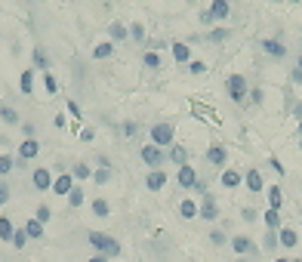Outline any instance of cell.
<instances>
[{"label": "cell", "instance_id": "6da1fadb", "mask_svg": "<svg viewBox=\"0 0 302 262\" xmlns=\"http://www.w3.org/2000/svg\"><path fill=\"white\" fill-rule=\"evenodd\" d=\"M87 241H90V247H93L99 256H105V259L121 256V241H118V238H111V235H105V232H90V235H87Z\"/></svg>", "mask_w": 302, "mask_h": 262}, {"label": "cell", "instance_id": "7a4b0ae2", "mask_svg": "<svg viewBox=\"0 0 302 262\" xmlns=\"http://www.w3.org/2000/svg\"><path fill=\"white\" fill-rule=\"evenodd\" d=\"M229 13H232V4H229V0H213L210 10L201 13V22H204V25H210V22H222V19H229Z\"/></svg>", "mask_w": 302, "mask_h": 262}, {"label": "cell", "instance_id": "3957f363", "mask_svg": "<svg viewBox=\"0 0 302 262\" xmlns=\"http://www.w3.org/2000/svg\"><path fill=\"white\" fill-rule=\"evenodd\" d=\"M173 136H176L173 124H155V127H151V145H158V148L173 145Z\"/></svg>", "mask_w": 302, "mask_h": 262}, {"label": "cell", "instance_id": "277c9868", "mask_svg": "<svg viewBox=\"0 0 302 262\" xmlns=\"http://www.w3.org/2000/svg\"><path fill=\"white\" fill-rule=\"evenodd\" d=\"M225 90H229V96L235 99V102H244L247 99V78H244V74H232V78L229 81H225Z\"/></svg>", "mask_w": 302, "mask_h": 262}, {"label": "cell", "instance_id": "5b68a950", "mask_svg": "<svg viewBox=\"0 0 302 262\" xmlns=\"http://www.w3.org/2000/svg\"><path fill=\"white\" fill-rule=\"evenodd\" d=\"M142 161H145L151 170H161V164L167 161V155H164V148H158V145H145V148H142Z\"/></svg>", "mask_w": 302, "mask_h": 262}, {"label": "cell", "instance_id": "8992f818", "mask_svg": "<svg viewBox=\"0 0 302 262\" xmlns=\"http://www.w3.org/2000/svg\"><path fill=\"white\" fill-rule=\"evenodd\" d=\"M198 216L207 219V222H216V219H219V204H216L213 195H204V204L198 207Z\"/></svg>", "mask_w": 302, "mask_h": 262}, {"label": "cell", "instance_id": "52a82bcc", "mask_svg": "<svg viewBox=\"0 0 302 262\" xmlns=\"http://www.w3.org/2000/svg\"><path fill=\"white\" fill-rule=\"evenodd\" d=\"M37 155H41V142H37V139H22L19 142V161H34Z\"/></svg>", "mask_w": 302, "mask_h": 262}, {"label": "cell", "instance_id": "ba28073f", "mask_svg": "<svg viewBox=\"0 0 302 262\" xmlns=\"http://www.w3.org/2000/svg\"><path fill=\"white\" fill-rule=\"evenodd\" d=\"M31 182H34L37 192H50V189H53V173H50L47 167H37L34 176H31Z\"/></svg>", "mask_w": 302, "mask_h": 262}, {"label": "cell", "instance_id": "9c48e42d", "mask_svg": "<svg viewBox=\"0 0 302 262\" xmlns=\"http://www.w3.org/2000/svg\"><path fill=\"white\" fill-rule=\"evenodd\" d=\"M176 182L182 185V189H195V185H198V173H195V167H192V164L179 167V173H176Z\"/></svg>", "mask_w": 302, "mask_h": 262}, {"label": "cell", "instance_id": "30bf717a", "mask_svg": "<svg viewBox=\"0 0 302 262\" xmlns=\"http://www.w3.org/2000/svg\"><path fill=\"white\" fill-rule=\"evenodd\" d=\"M71 189H74V176H71V173H59V179H53V192H56V195L68 198Z\"/></svg>", "mask_w": 302, "mask_h": 262}, {"label": "cell", "instance_id": "8fae6325", "mask_svg": "<svg viewBox=\"0 0 302 262\" xmlns=\"http://www.w3.org/2000/svg\"><path fill=\"white\" fill-rule=\"evenodd\" d=\"M229 244H232V250H235L238 256H247V253H253V250H256V244H253L250 238H244V235H235Z\"/></svg>", "mask_w": 302, "mask_h": 262}, {"label": "cell", "instance_id": "7c38bea8", "mask_svg": "<svg viewBox=\"0 0 302 262\" xmlns=\"http://www.w3.org/2000/svg\"><path fill=\"white\" fill-rule=\"evenodd\" d=\"M207 161H210L213 167H225V161H229V152H225L222 145H210V148H207Z\"/></svg>", "mask_w": 302, "mask_h": 262}, {"label": "cell", "instance_id": "4fadbf2b", "mask_svg": "<svg viewBox=\"0 0 302 262\" xmlns=\"http://www.w3.org/2000/svg\"><path fill=\"white\" fill-rule=\"evenodd\" d=\"M244 182H247V189H250L253 195L266 189V182H262V173H259V170H247V173H244Z\"/></svg>", "mask_w": 302, "mask_h": 262}, {"label": "cell", "instance_id": "5bb4252c", "mask_svg": "<svg viewBox=\"0 0 302 262\" xmlns=\"http://www.w3.org/2000/svg\"><path fill=\"white\" fill-rule=\"evenodd\" d=\"M145 185H148V192H161L164 185H167V173L151 170V173H148V179H145Z\"/></svg>", "mask_w": 302, "mask_h": 262}, {"label": "cell", "instance_id": "9a60e30c", "mask_svg": "<svg viewBox=\"0 0 302 262\" xmlns=\"http://www.w3.org/2000/svg\"><path fill=\"white\" fill-rule=\"evenodd\" d=\"M0 121L10 124V127H19V124H22V121H19V111H16L13 105H4V102H0Z\"/></svg>", "mask_w": 302, "mask_h": 262}, {"label": "cell", "instance_id": "2e32d148", "mask_svg": "<svg viewBox=\"0 0 302 262\" xmlns=\"http://www.w3.org/2000/svg\"><path fill=\"white\" fill-rule=\"evenodd\" d=\"M173 59L179 62V65H185V62H192V47H188V44H173Z\"/></svg>", "mask_w": 302, "mask_h": 262}, {"label": "cell", "instance_id": "e0dca14e", "mask_svg": "<svg viewBox=\"0 0 302 262\" xmlns=\"http://www.w3.org/2000/svg\"><path fill=\"white\" fill-rule=\"evenodd\" d=\"M25 235H28V241H41L44 238V226L37 219H28L25 222Z\"/></svg>", "mask_w": 302, "mask_h": 262}, {"label": "cell", "instance_id": "ac0fdd59", "mask_svg": "<svg viewBox=\"0 0 302 262\" xmlns=\"http://www.w3.org/2000/svg\"><path fill=\"white\" fill-rule=\"evenodd\" d=\"M19 90H22L25 96H31V93H34V68L22 71V78H19Z\"/></svg>", "mask_w": 302, "mask_h": 262}, {"label": "cell", "instance_id": "d6986e66", "mask_svg": "<svg viewBox=\"0 0 302 262\" xmlns=\"http://www.w3.org/2000/svg\"><path fill=\"white\" fill-rule=\"evenodd\" d=\"M262 50H266L272 59H284V53H287L281 41H262Z\"/></svg>", "mask_w": 302, "mask_h": 262}, {"label": "cell", "instance_id": "ffe728a7", "mask_svg": "<svg viewBox=\"0 0 302 262\" xmlns=\"http://www.w3.org/2000/svg\"><path fill=\"white\" fill-rule=\"evenodd\" d=\"M13 235H16L13 219L10 216H0V241H13Z\"/></svg>", "mask_w": 302, "mask_h": 262}, {"label": "cell", "instance_id": "44dd1931", "mask_svg": "<svg viewBox=\"0 0 302 262\" xmlns=\"http://www.w3.org/2000/svg\"><path fill=\"white\" fill-rule=\"evenodd\" d=\"M299 244V235L293 232V229H281V235H278V247H296Z\"/></svg>", "mask_w": 302, "mask_h": 262}, {"label": "cell", "instance_id": "7402d4cb", "mask_svg": "<svg viewBox=\"0 0 302 262\" xmlns=\"http://www.w3.org/2000/svg\"><path fill=\"white\" fill-rule=\"evenodd\" d=\"M170 161H173L176 167H185V164H188V148H182V145H173Z\"/></svg>", "mask_w": 302, "mask_h": 262}, {"label": "cell", "instance_id": "603a6c76", "mask_svg": "<svg viewBox=\"0 0 302 262\" xmlns=\"http://www.w3.org/2000/svg\"><path fill=\"white\" fill-rule=\"evenodd\" d=\"M241 179H244V176H241L238 170H225V173H222V185H225V189H238Z\"/></svg>", "mask_w": 302, "mask_h": 262}, {"label": "cell", "instance_id": "cb8c5ba5", "mask_svg": "<svg viewBox=\"0 0 302 262\" xmlns=\"http://www.w3.org/2000/svg\"><path fill=\"white\" fill-rule=\"evenodd\" d=\"M31 59H34V65H37V68H44V74H47V68H50V56L44 53V47L31 50Z\"/></svg>", "mask_w": 302, "mask_h": 262}, {"label": "cell", "instance_id": "d4e9b609", "mask_svg": "<svg viewBox=\"0 0 302 262\" xmlns=\"http://www.w3.org/2000/svg\"><path fill=\"white\" fill-rule=\"evenodd\" d=\"M179 213H182V219H195V216H198V204H195L192 198H185V201L179 204Z\"/></svg>", "mask_w": 302, "mask_h": 262}, {"label": "cell", "instance_id": "484cf974", "mask_svg": "<svg viewBox=\"0 0 302 262\" xmlns=\"http://www.w3.org/2000/svg\"><path fill=\"white\" fill-rule=\"evenodd\" d=\"M93 213H96L99 219H105V216H111V204H108L105 198H93Z\"/></svg>", "mask_w": 302, "mask_h": 262}, {"label": "cell", "instance_id": "4316f807", "mask_svg": "<svg viewBox=\"0 0 302 262\" xmlns=\"http://www.w3.org/2000/svg\"><path fill=\"white\" fill-rule=\"evenodd\" d=\"M281 204H284V195H281L278 185H272L269 189V210H281Z\"/></svg>", "mask_w": 302, "mask_h": 262}, {"label": "cell", "instance_id": "83f0119b", "mask_svg": "<svg viewBox=\"0 0 302 262\" xmlns=\"http://www.w3.org/2000/svg\"><path fill=\"white\" fill-rule=\"evenodd\" d=\"M108 34H111V41H127V25H121V22H115V25H108Z\"/></svg>", "mask_w": 302, "mask_h": 262}, {"label": "cell", "instance_id": "f1b7e54d", "mask_svg": "<svg viewBox=\"0 0 302 262\" xmlns=\"http://www.w3.org/2000/svg\"><path fill=\"white\" fill-rule=\"evenodd\" d=\"M84 201H87L84 189H81V185H74V189H71V195H68V204H71V207H84Z\"/></svg>", "mask_w": 302, "mask_h": 262}, {"label": "cell", "instance_id": "f546056e", "mask_svg": "<svg viewBox=\"0 0 302 262\" xmlns=\"http://www.w3.org/2000/svg\"><path fill=\"white\" fill-rule=\"evenodd\" d=\"M111 53H115V44H111V41H102V44L93 50V59H108Z\"/></svg>", "mask_w": 302, "mask_h": 262}, {"label": "cell", "instance_id": "4dcf8cb0", "mask_svg": "<svg viewBox=\"0 0 302 262\" xmlns=\"http://www.w3.org/2000/svg\"><path fill=\"white\" fill-rule=\"evenodd\" d=\"M16 170V158L13 155H0V176H10Z\"/></svg>", "mask_w": 302, "mask_h": 262}, {"label": "cell", "instance_id": "1f68e13d", "mask_svg": "<svg viewBox=\"0 0 302 262\" xmlns=\"http://www.w3.org/2000/svg\"><path fill=\"white\" fill-rule=\"evenodd\" d=\"M266 226H269V232L281 229V213L278 210H266Z\"/></svg>", "mask_w": 302, "mask_h": 262}, {"label": "cell", "instance_id": "d6a6232c", "mask_svg": "<svg viewBox=\"0 0 302 262\" xmlns=\"http://www.w3.org/2000/svg\"><path fill=\"white\" fill-rule=\"evenodd\" d=\"M71 176H74V179H93V170H90L87 164H74Z\"/></svg>", "mask_w": 302, "mask_h": 262}, {"label": "cell", "instance_id": "836d02e7", "mask_svg": "<svg viewBox=\"0 0 302 262\" xmlns=\"http://www.w3.org/2000/svg\"><path fill=\"white\" fill-rule=\"evenodd\" d=\"M142 62H145V68H161V56H158L155 50H148V53L142 56Z\"/></svg>", "mask_w": 302, "mask_h": 262}, {"label": "cell", "instance_id": "e575fe53", "mask_svg": "<svg viewBox=\"0 0 302 262\" xmlns=\"http://www.w3.org/2000/svg\"><path fill=\"white\" fill-rule=\"evenodd\" d=\"M50 216H53V210H50L47 204H41V207H37V213H34V219L41 222V226H44V222H50Z\"/></svg>", "mask_w": 302, "mask_h": 262}, {"label": "cell", "instance_id": "d590c367", "mask_svg": "<svg viewBox=\"0 0 302 262\" xmlns=\"http://www.w3.org/2000/svg\"><path fill=\"white\" fill-rule=\"evenodd\" d=\"M93 182H96V185L111 182V170H102V167H99V170H93Z\"/></svg>", "mask_w": 302, "mask_h": 262}, {"label": "cell", "instance_id": "8d00e7d4", "mask_svg": "<svg viewBox=\"0 0 302 262\" xmlns=\"http://www.w3.org/2000/svg\"><path fill=\"white\" fill-rule=\"evenodd\" d=\"M130 37H133L136 44H142V41H145V25H139V22H136V25L130 28Z\"/></svg>", "mask_w": 302, "mask_h": 262}, {"label": "cell", "instance_id": "74e56055", "mask_svg": "<svg viewBox=\"0 0 302 262\" xmlns=\"http://www.w3.org/2000/svg\"><path fill=\"white\" fill-rule=\"evenodd\" d=\"M210 241H213L216 247H225V244H229V238H225V232H219V229H213V232H210Z\"/></svg>", "mask_w": 302, "mask_h": 262}, {"label": "cell", "instance_id": "f35d334b", "mask_svg": "<svg viewBox=\"0 0 302 262\" xmlns=\"http://www.w3.org/2000/svg\"><path fill=\"white\" fill-rule=\"evenodd\" d=\"M13 247H25L28 244V235H25V229H16V235H13V241H10Z\"/></svg>", "mask_w": 302, "mask_h": 262}, {"label": "cell", "instance_id": "ab89813d", "mask_svg": "<svg viewBox=\"0 0 302 262\" xmlns=\"http://www.w3.org/2000/svg\"><path fill=\"white\" fill-rule=\"evenodd\" d=\"M229 34H232L229 28H216V31H210V41H213V44H219V41H225Z\"/></svg>", "mask_w": 302, "mask_h": 262}, {"label": "cell", "instance_id": "60d3db41", "mask_svg": "<svg viewBox=\"0 0 302 262\" xmlns=\"http://www.w3.org/2000/svg\"><path fill=\"white\" fill-rule=\"evenodd\" d=\"M44 87H47V93H56V90H59V84H56L53 74H44Z\"/></svg>", "mask_w": 302, "mask_h": 262}, {"label": "cell", "instance_id": "b9f144b4", "mask_svg": "<svg viewBox=\"0 0 302 262\" xmlns=\"http://www.w3.org/2000/svg\"><path fill=\"white\" fill-rule=\"evenodd\" d=\"M7 201H10V185H7V182H0V207H4Z\"/></svg>", "mask_w": 302, "mask_h": 262}, {"label": "cell", "instance_id": "7bdbcfd3", "mask_svg": "<svg viewBox=\"0 0 302 262\" xmlns=\"http://www.w3.org/2000/svg\"><path fill=\"white\" fill-rule=\"evenodd\" d=\"M188 68H192V74H204V71H207V65H204V62H198V59H195V62H188Z\"/></svg>", "mask_w": 302, "mask_h": 262}, {"label": "cell", "instance_id": "ee69618b", "mask_svg": "<svg viewBox=\"0 0 302 262\" xmlns=\"http://www.w3.org/2000/svg\"><path fill=\"white\" fill-rule=\"evenodd\" d=\"M22 133H25V139H34L37 136V127L34 124H22Z\"/></svg>", "mask_w": 302, "mask_h": 262}, {"label": "cell", "instance_id": "f6af8a7d", "mask_svg": "<svg viewBox=\"0 0 302 262\" xmlns=\"http://www.w3.org/2000/svg\"><path fill=\"white\" fill-rule=\"evenodd\" d=\"M275 247H278V235L269 232V235H266V250H275Z\"/></svg>", "mask_w": 302, "mask_h": 262}, {"label": "cell", "instance_id": "bcb514c9", "mask_svg": "<svg viewBox=\"0 0 302 262\" xmlns=\"http://www.w3.org/2000/svg\"><path fill=\"white\" fill-rule=\"evenodd\" d=\"M136 130H139V127H136L133 121H127V124H124V136H136Z\"/></svg>", "mask_w": 302, "mask_h": 262}, {"label": "cell", "instance_id": "7dc6e473", "mask_svg": "<svg viewBox=\"0 0 302 262\" xmlns=\"http://www.w3.org/2000/svg\"><path fill=\"white\" fill-rule=\"evenodd\" d=\"M87 262H111V259H105V256H99V253H96V256H90Z\"/></svg>", "mask_w": 302, "mask_h": 262}, {"label": "cell", "instance_id": "c3c4849f", "mask_svg": "<svg viewBox=\"0 0 302 262\" xmlns=\"http://www.w3.org/2000/svg\"><path fill=\"white\" fill-rule=\"evenodd\" d=\"M296 118H299V121H302V102H299V105H296Z\"/></svg>", "mask_w": 302, "mask_h": 262}, {"label": "cell", "instance_id": "681fc988", "mask_svg": "<svg viewBox=\"0 0 302 262\" xmlns=\"http://www.w3.org/2000/svg\"><path fill=\"white\" fill-rule=\"evenodd\" d=\"M296 71H302V56H299V62H296Z\"/></svg>", "mask_w": 302, "mask_h": 262}, {"label": "cell", "instance_id": "f907efd6", "mask_svg": "<svg viewBox=\"0 0 302 262\" xmlns=\"http://www.w3.org/2000/svg\"><path fill=\"white\" fill-rule=\"evenodd\" d=\"M275 262H290V259H275Z\"/></svg>", "mask_w": 302, "mask_h": 262}, {"label": "cell", "instance_id": "816d5d0a", "mask_svg": "<svg viewBox=\"0 0 302 262\" xmlns=\"http://www.w3.org/2000/svg\"><path fill=\"white\" fill-rule=\"evenodd\" d=\"M290 262H302V259H290Z\"/></svg>", "mask_w": 302, "mask_h": 262}, {"label": "cell", "instance_id": "f5cc1de1", "mask_svg": "<svg viewBox=\"0 0 302 262\" xmlns=\"http://www.w3.org/2000/svg\"><path fill=\"white\" fill-rule=\"evenodd\" d=\"M299 133H302V121H299Z\"/></svg>", "mask_w": 302, "mask_h": 262}, {"label": "cell", "instance_id": "db71d44e", "mask_svg": "<svg viewBox=\"0 0 302 262\" xmlns=\"http://www.w3.org/2000/svg\"><path fill=\"white\" fill-rule=\"evenodd\" d=\"M238 262H247V259H238Z\"/></svg>", "mask_w": 302, "mask_h": 262}]
</instances>
